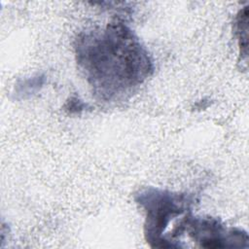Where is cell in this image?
I'll use <instances>...</instances> for the list:
<instances>
[{
    "mask_svg": "<svg viewBox=\"0 0 249 249\" xmlns=\"http://www.w3.org/2000/svg\"><path fill=\"white\" fill-rule=\"evenodd\" d=\"M74 53L93 97L106 104L129 98L155 69L148 50L121 18L101 29L80 32Z\"/></svg>",
    "mask_w": 249,
    "mask_h": 249,
    "instance_id": "6da1fadb",
    "label": "cell"
},
{
    "mask_svg": "<svg viewBox=\"0 0 249 249\" xmlns=\"http://www.w3.org/2000/svg\"><path fill=\"white\" fill-rule=\"evenodd\" d=\"M134 200L145 213L144 237L150 247L171 249L170 233L186 215L192 213L196 196L145 187L135 193Z\"/></svg>",
    "mask_w": 249,
    "mask_h": 249,
    "instance_id": "7a4b0ae2",
    "label": "cell"
},
{
    "mask_svg": "<svg viewBox=\"0 0 249 249\" xmlns=\"http://www.w3.org/2000/svg\"><path fill=\"white\" fill-rule=\"evenodd\" d=\"M183 234L201 248H248L249 237L246 231L227 227L219 219L211 216H194L188 214L182 221Z\"/></svg>",
    "mask_w": 249,
    "mask_h": 249,
    "instance_id": "3957f363",
    "label": "cell"
},
{
    "mask_svg": "<svg viewBox=\"0 0 249 249\" xmlns=\"http://www.w3.org/2000/svg\"><path fill=\"white\" fill-rule=\"evenodd\" d=\"M46 81L47 77L42 73L35 74L28 78L19 79L15 84L13 95L17 100L30 99L41 91Z\"/></svg>",
    "mask_w": 249,
    "mask_h": 249,
    "instance_id": "277c9868",
    "label": "cell"
},
{
    "mask_svg": "<svg viewBox=\"0 0 249 249\" xmlns=\"http://www.w3.org/2000/svg\"><path fill=\"white\" fill-rule=\"evenodd\" d=\"M233 32L237 39L240 58L246 64L248 56V6L240 9L235 15Z\"/></svg>",
    "mask_w": 249,
    "mask_h": 249,
    "instance_id": "5b68a950",
    "label": "cell"
},
{
    "mask_svg": "<svg viewBox=\"0 0 249 249\" xmlns=\"http://www.w3.org/2000/svg\"><path fill=\"white\" fill-rule=\"evenodd\" d=\"M87 108L88 104L85 103L82 99H80L77 95L70 96L64 104V110L71 115L81 114L82 112L87 110Z\"/></svg>",
    "mask_w": 249,
    "mask_h": 249,
    "instance_id": "8992f818",
    "label": "cell"
}]
</instances>
